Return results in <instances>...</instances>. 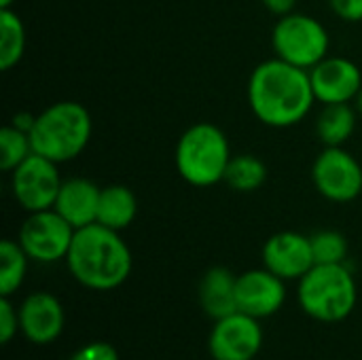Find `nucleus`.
Returning <instances> with one entry per match:
<instances>
[{
	"instance_id": "obj_9",
	"label": "nucleus",
	"mask_w": 362,
	"mask_h": 360,
	"mask_svg": "<svg viewBox=\"0 0 362 360\" xmlns=\"http://www.w3.org/2000/svg\"><path fill=\"white\" fill-rule=\"evenodd\" d=\"M57 166L59 163L32 153L11 172V195L28 214L55 206L59 187L64 182Z\"/></svg>"
},
{
	"instance_id": "obj_7",
	"label": "nucleus",
	"mask_w": 362,
	"mask_h": 360,
	"mask_svg": "<svg viewBox=\"0 0 362 360\" xmlns=\"http://www.w3.org/2000/svg\"><path fill=\"white\" fill-rule=\"evenodd\" d=\"M314 189L333 204H350L362 193L361 161L344 146H325L312 163Z\"/></svg>"
},
{
	"instance_id": "obj_30",
	"label": "nucleus",
	"mask_w": 362,
	"mask_h": 360,
	"mask_svg": "<svg viewBox=\"0 0 362 360\" xmlns=\"http://www.w3.org/2000/svg\"><path fill=\"white\" fill-rule=\"evenodd\" d=\"M15 2H17V0H0V8H13Z\"/></svg>"
},
{
	"instance_id": "obj_14",
	"label": "nucleus",
	"mask_w": 362,
	"mask_h": 360,
	"mask_svg": "<svg viewBox=\"0 0 362 360\" xmlns=\"http://www.w3.org/2000/svg\"><path fill=\"white\" fill-rule=\"evenodd\" d=\"M17 310H19V331L28 342L36 346H47L62 335L66 325V314L55 295L45 291L32 293L21 301Z\"/></svg>"
},
{
	"instance_id": "obj_2",
	"label": "nucleus",
	"mask_w": 362,
	"mask_h": 360,
	"mask_svg": "<svg viewBox=\"0 0 362 360\" xmlns=\"http://www.w3.org/2000/svg\"><path fill=\"white\" fill-rule=\"evenodd\" d=\"M72 278L89 291H115L132 274V250L121 231L100 223L74 231L72 246L66 257Z\"/></svg>"
},
{
	"instance_id": "obj_16",
	"label": "nucleus",
	"mask_w": 362,
	"mask_h": 360,
	"mask_svg": "<svg viewBox=\"0 0 362 360\" xmlns=\"http://www.w3.org/2000/svg\"><path fill=\"white\" fill-rule=\"evenodd\" d=\"M199 306L212 318L221 320L238 312V276L227 267H212L199 282Z\"/></svg>"
},
{
	"instance_id": "obj_26",
	"label": "nucleus",
	"mask_w": 362,
	"mask_h": 360,
	"mask_svg": "<svg viewBox=\"0 0 362 360\" xmlns=\"http://www.w3.org/2000/svg\"><path fill=\"white\" fill-rule=\"evenodd\" d=\"M329 8L335 17L346 23H361L362 21V0H327Z\"/></svg>"
},
{
	"instance_id": "obj_22",
	"label": "nucleus",
	"mask_w": 362,
	"mask_h": 360,
	"mask_svg": "<svg viewBox=\"0 0 362 360\" xmlns=\"http://www.w3.org/2000/svg\"><path fill=\"white\" fill-rule=\"evenodd\" d=\"M34 153L30 134L13 127L11 123L0 129V170L13 172L19 163H23Z\"/></svg>"
},
{
	"instance_id": "obj_3",
	"label": "nucleus",
	"mask_w": 362,
	"mask_h": 360,
	"mask_svg": "<svg viewBox=\"0 0 362 360\" xmlns=\"http://www.w3.org/2000/svg\"><path fill=\"white\" fill-rule=\"evenodd\" d=\"M91 134L93 119L89 110L81 102L64 100L36 115L30 140L34 153L55 163H68L85 153L91 142Z\"/></svg>"
},
{
	"instance_id": "obj_21",
	"label": "nucleus",
	"mask_w": 362,
	"mask_h": 360,
	"mask_svg": "<svg viewBox=\"0 0 362 360\" xmlns=\"http://www.w3.org/2000/svg\"><path fill=\"white\" fill-rule=\"evenodd\" d=\"M30 257L21 248L17 240H2L0 242V295L11 297L17 293L25 280Z\"/></svg>"
},
{
	"instance_id": "obj_25",
	"label": "nucleus",
	"mask_w": 362,
	"mask_h": 360,
	"mask_svg": "<svg viewBox=\"0 0 362 360\" xmlns=\"http://www.w3.org/2000/svg\"><path fill=\"white\" fill-rule=\"evenodd\" d=\"M70 360H119V352L106 342H93L78 348Z\"/></svg>"
},
{
	"instance_id": "obj_19",
	"label": "nucleus",
	"mask_w": 362,
	"mask_h": 360,
	"mask_svg": "<svg viewBox=\"0 0 362 360\" xmlns=\"http://www.w3.org/2000/svg\"><path fill=\"white\" fill-rule=\"evenodd\" d=\"M25 25L17 11L0 8V70H13L25 53Z\"/></svg>"
},
{
	"instance_id": "obj_15",
	"label": "nucleus",
	"mask_w": 362,
	"mask_h": 360,
	"mask_svg": "<svg viewBox=\"0 0 362 360\" xmlns=\"http://www.w3.org/2000/svg\"><path fill=\"white\" fill-rule=\"evenodd\" d=\"M100 195L102 187H98L93 180L83 176L66 178L59 187L53 210L62 219H66L74 229H81L98 223Z\"/></svg>"
},
{
	"instance_id": "obj_27",
	"label": "nucleus",
	"mask_w": 362,
	"mask_h": 360,
	"mask_svg": "<svg viewBox=\"0 0 362 360\" xmlns=\"http://www.w3.org/2000/svg\"><path fill=\"white\" fill-rule=\"evenodd\" d=\"M297 2H299V0H261V4H263L272 15H278V17L293 13V11L297 8Z\"/></svg>"
},
{
	"instance_id": "obj_29",
	"label": "nucleus",
	"mask_w": 362,
	"mask_h": 360,
	"mask_svg": "<svg viewBox=\"0 0 362 360\" xmlns=\"http://www.w3.org/2000/svg\"><path fill=\"white\" fill-rule=\"evenodd\" d=\"M354 104H356V110H358V115H361V117H362V89H361V91H358V95H356Z\"/></svg>"
},
{
	"instance_id": "obj_17",
	"label": "nucleus",
	"mask_w": 362,
	"mask_h": 360,
	"mask_svg": "<svg viewBox=\"0 0 362 360\" xmlns=\"http://www.w3.org/2000/svg\"><path fill=\"white\" fill-rule=\"evenodd\" d=\"M138 216V197L125 185H106L102 187L100 208H98V223L123 231L127 229Z\"/></svg>"
},
{
	"instance_id": "obj_8",
	"label": "nucleus",
	"mask_w": 362,
	"mask_h": 360,
	"mask_svg": "<svg viewBox=\"0 0 362 360\" xmlns=\"http://www.w3.org/2000/svg\"><path fill=\"white\" fill-rule=\"evenodd\" d=\"M74 227L62 219L53 208L30 212L21 223L17 242L36 263H57L66 261L68 250L74 240Z\"/></svg>"
},
{
	"instance_id": "obj_24",
	"label": "nucleus",
	"mask_w": 362,
	"mask_h": 360,
	"mask_svg": "<svg viewBox=\"0 0 362 360\" xmlns=\"http://www.w3.org/2000/svg\"><path fill=\"white\" fill-rule=\"evenodd\" d=\"M19 331V310L11 303L8 297L0 299V342L8 344Z\"/></svg>"
},
{
	"instance_id": "obj_5",
	"label": "nucleus",
	"mask_w": 362,
	"mask_h": 360,
	"mask_svg": "<svg viewBox=\"0 0 362 360\" xmlns=\"http://www.w3.org/2000/svg\"><path fill=\"white\" fill-rule=\"evenodd\" d=\"M356 280L346 263H316L297 286L301 310L320 323H341L356 308Z\"/></svg>"
},
{
	"instance_id": "obj_11",
	"label": "nucleus",
	"mask_w": 362,
	"mask_h": 360,
	"mask_svg": "<svg viewBox=\"0 0 362 360\" xmlns=\"http://www.w3.org/2000/svg\"><path fill=\"white\" fill-rule=\"evenodd\" d=\"M316 102L325 104H354L362 89V70L356 62L344 55H327L310 70Z\"/></svg>"
},
{
	"instance_id": "obj_6",
	"label": "nucleus",
	"mask_w": 362,
	"mask_h": 360,
	"mask_svg": "<svg viewBox=\"0 0 362 360\" xmlns=\"http://www.w3.org/2000/svg\"><path fill=\"white\" fill-rule=\"evenodd\" d=\"M272 47L276 57L297 68L312 70L329 55L331 36L320 19L293 11L278 17L272 30Z\"/></svg>"
},
{
	"instance_id": "obj_23",
	"label": "nucleus",
	"mask_w": 362,
	"mask_h": 360,
	"mask_svg": "<svg viewBox=\"0 0 362 360\" xmlns=\"http://www.w3.org/2000/svg\"><path fill=\"white\" fill-rule=\"evenodd\" d=\"M312 240V250H314V261L322 265H333V263H346L348 259V240L344 233L335 229H325L314 236Z\"/></svg>"
},
{
	"instance_id": "obj_28",
	"label": "nucleus",
	"mask_w": 362,
	"mask_h": 360,
	"mask_svg": "<svg viewBox=\"0 0 362 360\" xmlns=\"http://www.w3.org/2000/svg\"><path fill=\"white\" fill-rule=\"evenodd\" d=\"M34 121H36V115H32V112H28V110H19V112H15V115L11 117V125L17 127V129H21V132H25V134L32 132Z\"/></svg>"
},
{
	"instance_id": "obj_12",
	"label": "nucleus",
	"mask_w": 362,
	"mask_h": 360,
	"mask_svg": "<svg viewBox=\"0 0 362 360\" xmlns=\"http://www.w3.org/2000/svg\"><path fill=\"white\" fill-rule=\"evenodd\" d=\"M263 267L280 276L282 280H301L314 265L312 240L299 231L274 233L263 244Z\"/></svg>"
},
{
	"instance_id": "obj_20",
	"label": "nucleus",
	"mask_w": 362,
	"mask_h": 360,
	"mask_svg": "<svg viewBox=\"0 0 362 360\" xmlns=\"http://www.w3.org/2000/svg\"><path fill=\"white\" fill-rule=\"evenodd\" d=\"M223 182H227L238 193H255L267 182V166L263 163V159L250 153L233 155Z\"/></svg>"
},
{
	"instance_id": "obj_10",
	"label": "nucleus",
	"mask_w": 362,
	"mask_h": 360,
	"mask_svg": "<svg viewBox=\"0 0 362 360\" xmlns=\"http://www.w3.org/2000/svg\"><path fill=\"white\" fill-rule=\"evenodd\" d=\"M208 346L214 360H252L263 346L261 323L244 312H233L214 320Z\"/></svg>"
},
{
	"instance_id": "obj_18",
	"label": "nucleus",
	"mask_w": 362,
	"mask_h": 360,
	"mask_svg": "<svg viewBox=\"0 0 362 360\" xmlns=\"http://www.w3.org/2000/svg\"><path fill=\"white\" fill-rule=\"evenodd\" d=\"M358 110L352 104H325L316 117V136L325 146H344L356 132Z\"/></svg>"
},
{
	"instance_id": "obj_13",
	"label": "nucleus",
	"mask_w": 362,
	"mask_h": 360,
	"mask_svg": "<svg viewBox=\"0 0 362 360\" xmlns=\"http://www.w3.org/2000/svg\"><path fill=\"white\" fill-rule=\"evenodd\" d=\"M286 301V280L267 267L248 269L238 276V312L252 318L274 316Z\"/></svg>"
},
{
	"instance_id": "obj_4",
	"label": "nucleus",
	"mask_w": 362,
	"mask_h": 360,
	"mask_svg": "<svg viewBox=\"0 0 362 360\" xmlns=\"http://www.w3.org/2000/svg\"><path fill=\"white\" fill-rule=\"evenodd\" d=\"M231 157V144L225 132L214 123L199 121L180 134L174 163L187 185L206 189L225 180Z\"/></svg>"
},
{
	"instance_id": "obj_1",
	"label": "nucleus",
	"mask_w": 362,
	"mask_h": 360,
	"mask_svg": "<svg viewBox=\"0 0 362 360\" xmlns=\"http://www.w3.org/2000/svg\"><path fill=\"white\" fill-rule=\"evenodd\" d=\"M246 95L252 115L274 129L299 125L316 104L310 70L280 57L265 59L252 70Z\"/></svg>"
}]
</instances>
